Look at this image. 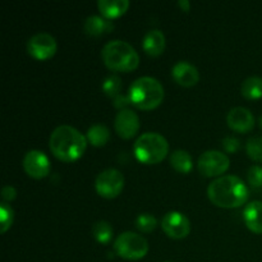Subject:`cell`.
<instances>
[{
    "instance_id": "cell-7",
    "label": "cell",
    "mask_w": 262,
    "mask_h": 262,
    "mask_svg": "<svg viewBox=\"0 0 262 262\" xmlns=\"http://www.w3.org/2000/svg\"><path fill=\"white\" fill-rule=\"evenodd\" d=\"M124 176L117 169H106L96 177L95 188L104 199H115L124 188Z\"/></svg>"
},
{
    "instance_id": "cell-21",
    "label": "cell",
    "mask_w": 262,
    "mask_h": 262,
    "mask_svg": "<svg viewBox=\"0 0 262 262\" xmlns=\"http://www.w3.org/2000/svg\"><path fill=\"white\" fill-rule=\"evenodd\" d=\"M242 95L248 100H257L262 97V78L257 76L248 77L242 83Z\"/></svg>"
},
{
    "instance_id": "cell-8",
    "label": "cell",
    "mask_w": 262,
    "mask_h": 262,
    "mask_svg": "<svg viewBox=\"0 0 262 262\" xmlns=\"http://www.w3.org/2000/svg\"><path fill=\"white\" fill-rule=\"evenodd\" d=\"M230 160L227 154L216 150H209L201 154L197 161L199 171L205 177H219L229 169Z\"/></svg>"
},
{
    "instance_id": "cell-18",
    "label": "cell",
    "mask_w": 262,
    "mask_h": 262,
    "mask_svg": "<svg viewBox=\"0 0 262 262\" xmlns=\"http://www.w3.org/2000/svg\"><path fill=\"white\" fill-rule=\"evenodd\" d=\"M100 13L107 19H114L124 14L129 8L128 0H99L97 3Z\"/></svg>"
},
{
    "instance_id": "cell-4",
    "label": "cell",
    "mask_w": 262,
    "mask_h": 262,
    "mask_svg": "<svg viewBox=\"0 0 262 262\" xmlns=\"http://www.w3.org/2000/svg\"><path fill=\"white\" fill-rule=\"evenodd\" d=\"M130 102L141 110H152L164 100V87L154 77H140L129 86Z\"/></svg>"
},
{
    "instance_id": "cell-12",
    "label": "cell",
    "mask_w": 262,
    "mask_h": 262,
    "mask_svg": "<svg viewBox=\"0 0 262 262\" xmlns=\"http://www.w3.org/2000/svg\"><path fill=\"white\" fill-rule=\"evenodd\" d=\"M114 128L119 137L129 140L140 130V118L133 110L123 109L115 117Z\"/></svg>"
},
{
    "instance_id": "cell-20",
    "label": "cell",
    "mask_w": 262,
    "mask_h": 262,
    "mask_svg": "<svg viewBox=\"0 0 262 262\" xmlns=\"http://www.w3.org/2000/svg\"><path fill=\"white\" fill-rule=\"evenodd\" d=\"M87 141L95 147H102L110 140V130L104 124H94L89 128L86 136Z\"/></svg>"
},
{
    "instance_id": "cell-2",
    "label": "cell",
    "mask_w": 262,
    "mask_h": 262,
    "mask_svg": "<svg viewBox=\"0 0 262 262\" xmlns=\"http://www.w3.org/2000/svg\"><path fill=\"white\" fill-rule=\"evenodd\" d=\"M53 155L64 163H72L81 158L87 147V138L72 125H59L49 140Z\"/></svg>"
},
{
    "instance_id": "cell-11",
    "label": "cell",
    "mask_w": 262,
    "mask_h": 262,
    "mask_svg": "<svg viewBox=\"0 0 262 262\" xmlns=\"http://www.w3.org/2000/svg\"><path fill=\"white\" fill-rule=\"evenodd\" d=\"M23 168L26 173L35 179L45 178L50 173V160L45 152L38 150H31L23 158Z\"/></svg>"
},
{
    "instance_id": "cell-23",
    "label": "cell",
    "mask_w": 262,
    "mask_h": 262,
    "mask_svg": "<svg viewBox=\"0 0 262 262\" xmlns=\"http://www.w3.org/2000/svg\"><path fill=\"white\" fill-rule=\"evenodd\" d=\"M120 90H122V79L117 74H110L102 82V91L113 99L120 94Z\"/></svg>"
},
{
    "instance_id": "cell-10",
    "label": "cell",
    "mask_w": 262,
    "mask_h": 262,
    "mask_svg": "<svg viewBox=\"0 0 262 262\" xmlns=\"http://www.w3.org/2000/svg\"><path fill=\"white\" fill-rule=\"evenodd\" d=\"M161 228L168 237L174 239H183L191 232V223L188 217L178 211H170L164 215Z\"/></svg>"
},
{
    "instance_id": "cell-19",
    "label": "cell",
    "mask_w": 262,
    "mask_h": 262,
    "mask_svg": "<svg viewBox=\"0 0 262 262\" xmlns=\"http://www.w3.org/2000/svg\"><path fill=\"white\" fill-rule=\"evenodd\" d=\"M170 165L174 170L182 174H188L193 168V160L188 151L176 150L170 155Z\"/></svg>"
},
{
    "instance_id": "cell-24",
    "label": "cell",
    "mask_w": 262,
    "mask_h": 262,
    "mask_svg": "<svg viewBox=\"0 0 262 262\" xmlns=\"http://www.w3.org/2000/svg\"><path fill=\"white\" fill-rule=\"evenodd\" d=\"M246 151L252 160L262 163V136L251 137L246 143Z\"/></svg>"
},
{
    "instance_id": "cell-33",
    "label": "cell",
    "mask_w": 262,
    "mask_h": 262,
    "mask_svg": "<svg viewBox=\"0 0 262 262\" xmlns=\"http://www.w3.org/2000/svg\"><path fill=\"white\" fill-rule=\"evenodd\" d=\"M165 262H170V261H165Z\"/></svg>"
},
{
    "instance_id": "cell-22",
    "label": "cell",
    "mask_w": 262,
    "mask_h": 262,
    "mask_svg": "<svg viewBox=\"0 0 262 262\" xmlns=\"http://www.w3.org/2000/svg\"><path fill=\"white\" fill-rule=\"evenodd\" d=\"M113 233H114V230H113L112 225L107 222H104V220L95 223L94 227H92V235L101 245L110 243L113 238Z\"/></svg>"
},
{
    "instance_id": "cell-15",
    "label": "cell",
    "mask_w": 262,
    "mask_h": 262,
    "mask_svg": "<svg viewBox=\"0 0 262 262\" xmlns=\"http://www.w3.org/2000/svg\"><path fill=\"white\" fill-rule=\"evenodd\" d=\"M165 36L160 30H150L142 40V48L150 56H159L165 50Z\"/></svg>"
},
{
    "instance_id": "cell-28",
    "label": "cell",
    "mask_w": 262,
    "mask_h": 262,
    "mask_svg": "<svg viewBox=\"0 0 262 262\" xmlns=\"http://www.w3.org/2000/svg\"><path fill=\"white\" fill-rule=\"evenodd\" d=\"M223 147L229 154L237 152L241 147V141L235 137H225L223 140Z\"/></svg>"
},
{
    "instance_id": "cell-29",
    "label": "cell",
    "mask_w": 262,
    "mask_h": 262,
    "mask_svg": "<svg viewBox=\"0 0 262 262\" xmlns=\"http://www.w3.org/2000/svg\"><path fill=\"white\" fill-rule=\"evenodd\" d=\"M129 104H132V102H130V99H129V95L119 94L118 96H115L114 99H113V105L120 110L127 109V106Z\"/></svg>"
},
{
    "instance_id": "cell-3",
    "label": "cell",
    "mask_w": 262,
    "mask_h": 262,
    "mask_svg": "<svg viewBox=\"0 0 262 262\" xmlns=\"http://www.w3.org/2000/svg\"><path fill=\"white\" fill-rule=\"evenodd\" d=\"M105 66L115 72H132L140 64V55L130 43L122 40H113L102 48Z\"/></svg>"
},
{
    "instance_id": "cell-16",
    "label": "cell",
    "mask_w": 262,
    "mask_h": 262,
    "mask_svg": "<svg viewBox=\"0 0 262 262\" xmlns=\"http://www.w3.org/2000/svg\"><path fill=\"white\" fill-rule=\"evenodd\" d=\"M243 219L251 232L262 234V202L252 201L248 204L243 211Z\"/></svg>"
},
{
    "instance_id": "cell-1",
    "label": "cell",
    "mask_w": 262,
    "mask_h": 262,
    "mask_svg": "<svg viewBox=\"0 0 262 262\" xmlns=\"http://www.w3.org/2000/svg\"><path fill=\"white\" fill-rule=\"evenodd\" d=\"M207 196L217 207L234 209L246 204L250 192L241 178L235 176H223L209 184Z\"/></svg>"
},
{
    "instance_id": "cell-17",
    "label": "cell",
    "mask_w": 262,
    "mask_h": 262,
    "mask_svg": "<svg viewBox=\"0 0 262 262\" xmlns=\"http://www.w3.org/2000/svg\"><path fill=\"white\" fill-rule=\"evenodd\" d=\"M114 28V23L112 19L101 17V15H90L86 20H84V31L89 33L90 36H99L109 33Z\"/></svg>"
},
{
    "instance_id": "cell-30",
    "label": "cell",
    "mask_w": 262,
    "mask_h": 262,
    "mask_svg": "<svg viewBox=\"0 0 262 262\" xmlns=\"http://www.w3.org/2000/svg\"><path fill=\"white\" fill-rule=\"evenodd\" d=\"M2 197L4 200V202H10L17 197V191L13 186H5L2 189Z\"/></svg>"
},
{
    "instance_id": "cell-32",
    "label": "cell",
    "mask_w": 262,
    "mask_h": 262,
    "mask_svg": "<svg viewBox=\"0 0 262 262\" xmlns=\"http://www.w3.org/2000/svg\"><path fill=\"white\" fill-rule=\"evenodd\" d=\"M258 123H260V127L262 128V115H261V118H260V122H258Z\"/></svg>"
},
{
    "instance_id": "cell-25",
    "label": "cell",
    "mask_w": 262,
    "mask_h": 262,
    "mask_svg": "<svg viewBox=\"0 0 262 262\" xmlns=\"http://www.w3.org/2000/svg\"><path fill=\"white\" fill-rule=\"evenodd\" d=\"M156 225H158V220L148 212H143L136 217V228L142 233H151L155 230Z\"/></svg>"
},
{
    "instance_id": "cell-13",
    "label": "cell",
    "mask_w": 262,
    "mask_h": 262,
    "mask_svg": "<svg viewBox=\"0 0 262 262\" xmlns=\"http://www.w3.org/2000/svg\"><path fill=\"white\" fill-rule=\"evenodd\" d=\"M227 123L233 130L239 133L250 132L255 127V117L251 110L246 107H233L227 115Z\"/></svg>"
},
{
    "instance_id": "cell-27",
    "label": "cell",
    "mask_w": 262,
    "mask_h": 262,
    "mask_svg": "<svg viewBox=\"0 0 262 262\" xmlns=\"http://www.w3.org/2000/svg\"><path fill=\"white\" fill-rule=\"evenodd\" d=\"M248 183L252 188L258 189L262 187V166L260 165H252L248 169L247 173Z\"/></svg>"
},
{
    "instance_id": "cell-31",
    "label": "cell",
    "mask_w": 262,
    "mask_h": 262,
    "mask_svg": "<svg viewBox=\"0 0 262 262\" xmlns=\"http://www.w3.org/2000/svg\"><path fill=\"white\" fill-rule=\"evenodd\" d=\"M179 7L182 8V10H184V12H188L189 10V7H191V4H189L188 0H179Z\"/></svg>"
},
{
    "instance_id": "cell-14",
    "label": "cell",
    "mask_w": 262,
    "mask_h": 262,
    "mask_svg": "<svg viewBox=\"0 0 262 262\" xmlns=\"http://www.w3.org/2000/svg\"><path fill=\"white\" fill-rule=\"evenodd\" d=\"M171 76H173L174 81L183 87L194 86L200 79L199 69L193 64L184 60H181L174 64L173 69H171Z\"/></svg>"
},
{
    "instance_id": "cell-9",
    "label": "cell",
    "mask_w": 262,
    "mask_h": 262,
    "mask_svg": "<svg viewBox=\"0 0 262 262\" xmlns=\"http://www.w3.org/2000/svg\"><path fill=\"white\" fill-rule=\"evenodd\" d=\"M58 43L56 40L46 32H40L33 35L27 42V51L32 58L37 60H48L53 58L56 53Z\"/></svg>"
},
{
    "instance_id": "cell-26",
    "label": "cell",
    "mask_w": 262,
    "mask_h": 262,
    "mask_svg": "<svg viewBox=\"0 0 262 262\" xmlns=\"http://www.w3.org/2000/svg\"><path fill=\"white\" fill-rule=\"evenodd\" d=\"M13 219H14V212L10 205L3 201L0 204V232L4 234L5 232L10 229L13 224Z\"/></svg>"
},
{
    "instance_id": "cell-6",
    "label": "cell",
    "mask_w": 262,
    "mask_h": 262,
    "mask_svg": "<svg viewBox=\"0 0 262 262\" xmlns=\"http://www.w3.org/2000/svg\"><path fill=\"white\" fill-rule=\"evenodd\" d=\"M114 251L119 257L129 261H137L145 257L148 252L146 238L133 232H124L118 235L114 242Z\"/></svg>"
},
{
    "instance_id": "cell-5",
    "label": "cell",
    "mask_w": 262,
    "mask_h": 262,
    "mask_svg": "<svg viewBox=\"0 0 262 262\" xmlns=\"http://www.w3.org/2000/svg\"><path fill=\"white\" fill-rule=\"evenodd\" d=\"M133 151L138 161L147 165L159 164L169 152V143L163 135L146 132L136 140Z\"/></svg>"
}]
</instances>
